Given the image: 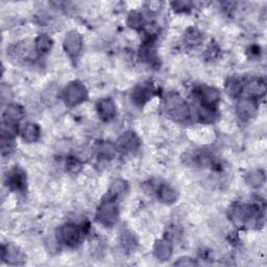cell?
I'll return each instance as SVG.
<instances>
[{"instance_id": "16", "label": "cell", "mask_w": 267, "mask_h": 267, "mask_svg": "<svg viewBox=\"0 0 267 267\" xmlns=\"http://www.w3.org/2000/svg\"><path fill=\"white\" fill-rule=\"evenodd\" d=\"M246 92H248V95L251 99L255 100L256 98L261 97L265 94L266 92L265 84L261 81H253L248 85Z\"/></svg>"}, {"instance_id": "27", "label": "cell", "mask_w": 267, "mask_h": 267, "mask_svg": "<svg viewBox=\"0 0 267 267\" xmlns=\"http://www.w3.org/2000/svg\"><path fill=\"white\" fill-rule=\"evenodd\" d=\"M135 240H134V236L131 235L129 233H124V235L122 237V244L124 245V248H134V244H135Z\"/></svg>"}, {"instance_id": "3", "label": "cell", "mask_w": 267, "mask_h": 267, "mask_svg": "<svg viewBox=\"0 0 267 267\" xmlns=\"http://www.w3.org/2000/svg\"><path fill=\"white\" fill-rule=\"evenodd\" d=\"M86 87L79 82L70 83L64 90V100L67 105L74 106L85 102L87 98Z\"/></svg>"}, {"instance_id": "10", "label": "cell", "mask_w": 267, "mask_h": 267, "mask_svg": "<svg viewBox=\"0 0 267 267\" xmlns=\"http://www.w3.org/2000/svg\"><path fill=\"white\" fill-rule=\"evenodd\" d=\"M150 97L151 89L146 86H138L132 92L133 102L139 105H143L146 102H148Z\"/></svg>"}, {"instance_id": "8", "label": "cell", "mask_w": 267, "mask_h": 267, "mask_svg": "<svg viewBox=\"0 0 267 267\" xmlns=\"http://www.w3.org/2000/svg\"><path fill=\"white\" fill-rule=\"evenodd\" d=\"M97 111L100 118L108 121L116 114V106L112 99H102L97 104Z\"/></svg>"}, {"instance_id": "21", "label": "cell", "mask_w": 267, "mask_h": 267, "mask_svg": "<svg viewBox=\"0 0 267 267\" xmlns=\"http://www.w3.org/2000/svg\"><path fill=\"white\" fill-rule=\"evenodd\" d=\"M51 45H52L51 39L48 36H45V35L40 36L36 41V48L37 50L41 52L48 51L51 48Z\"/></svg>"}, {"instance_id": "6", "label": "cell", "mask_w": 267, "mask_h": 267, "mask_svg": "<svg viewBox=\"0 0 267 267\" xmlns=\"http://www.w3.org/2000/svg\"><path fill=\"white\" fill-rule=\"evenodd\" d=\"M1 258L3 261L11 265H20L24 262V256L21 251H19L16 246L8 245L2 246L1 249Z\"/></svg>"}, {"instance_id": "22", "label": "cell", "mask_w": 267, "mask_h": 267, "mask_svg": "<svg viewBox=\"0 0 267 267\" xmlns=\"http://www.w3.org/2000/svg\"><path fill=\"white\" fill-rule=\"evenodd\" d=\"M126 190V183L122 179H116V181L113 182L111 188H110V193L109 194L112 196H118L121 194V193L125 192Z\"/></svg>"}, {"instance_id": "24", "label": "cell", "mask_w": 267, "mask_h": 267, "mask_svg": "<svg viewBox=\"0 0 267 267\" xmlns=\"http://www.w3.org/2000/svg\"><path fill=\"white\" fill-rule=\"evenodd\" d=\"M249 183L252 187H260L264 183V175L261 171H253L249 176Z\"/></svg>"}, {"instance_id": "13", "label": "cell", "mask_w": 267, "mask_h": 267, "mask_svg": "<svg viewBox=\"0 0 267 267\" xmlns=\"http://www.w3.org/2000/svg\"><path fill=\"white\" fill-rule=\"evenodd\" d=\"M153 252H155L156 257L159 260H161V261L169 259L172 252L171 243L169 241H167V240H160V241L156 243Z\"/></svg>"}, {"instance_id": "5", "label": "cell", "mask_w": 267, "mask_h": 267, "mask_svg": "<svg viewBox=\"0 0 267 267\" xmlns=\"http://www.w3.org/2000/svg\"><path fill=\"white\" fill-rule=\"evenodd\" d=\"M82 37L77 31H70L67 33L64 40V48L68 56L72 59H75L82 50Z\"/></svg>"}, {"instance_id": "2", "label": "cell", "mask_w": 267, "mask_h": 267, "mask_svg": "<svg viewBox=\"0 0 267 267\" xmlns=\"http://www.w3.org/2000/svg\"><path fill=\"white\" fill-rule=\"evenodd\" d=\"M98 222L105 226L114 225L118 220V207L116 197L109 194L108 198L104 199L96 213Z\"/></svg>"}, {"instance_id": "7", "label": "cell", "mask_w": 267, "mask_h": 267, "mask_svg": "<svg viewBox=\"0 0 267 267\" xmlns=\"http://www.w3.org/2000/svg\"><path fill=\"white\" fill-rule=\"evenodd\" d=\"M257 111V105L255 100L251 98H246L240 100L237 104V113L239 117L243 120H248L252 118Z\"/></svg>"}, {"instance_id": "15", "label": "cell", "mask_w": 267, "mask_h": 267, "mask_svg": "<svg viewBox=\"0 0 267 267\" xmlns=\"http://www.w3.org/2000/svg\"><path fill=\"white\" fill-rule=\"evenodd\" d=\"M198 117L199 120L204 123L213 122L217 117V113L214 106L202 104L198 109Z\"/></svg>"}, {"instance_id": "26", "label": "cell", "mask_w": 267, "mask_h": 267, "mask_svg": "<svg viewBox=\"0 0 267 267\" xmlns=\"http://www.w3.org/2000/svg\"><path fill=\"white\" fill-rule=\"evenodd\" d=\"M115 146L111 143H103L99 146V152L100 155L104 157H111L115 153Z\"/></svg>"}, {"instance_id": "12", "label": "cell", "mask_w": 267, "mask_h": 267, "mask_svg": "<svg viewBox=\"0 0 267 267\" xmlns=\"http://www.w3.org/2000/svg\"><path fill=\"white\" fill-rule=\"evenodd\" d=\"M118 145L122 149L134 150V149H136L139 146V139L135 135V134L132 133V132L124 133L123 135L119 138Z\"/></svg>"}, {"instance_id": "1", "label": "cell", "mask_w": 267, "mask_h": 267, "mask_svg": "<svg viewBox=\"0 0 267 267\" xmlns=\"http://www.w3.org/2000/svg\"><path fill=\"white\" fill-rule=\"evenodd\" d=\"M166 110L169 116L178 122H185L190 118L189 106L177 93H169L166 97Z\"/></svg>"}, {"instance_id": "17", "label": "cell", "mask_w": 267, "mask_h": 267, "mask_svg": "<svg viewBox=\"0 0 267 267\" xmlns=\"http://www.w3.org/2000/svg\"><path fill=\"white\" fill-rule=\"evenodd\" d=\"M40 136V128L35 123H28L22 131V138L25 142H36Z\"/></svg>"}, {"instance_id": "14", "label": "cell", "mask_w": 267, "mask_h": 267, "mask_svg": "<svg viewBox=\"0 0 267 267\" xmlns=\"http://www.w3.org/2000/svg\"><path fill=\"white\" fill-rule=\"evenodd\" d=\"M200 99H202V104L214 106L217 104L219 100V93L217 90L213 88H205L199 93Z\"/></svg>"}, {"instance_id": "11", "label": "cell", "mask_w": 267, "mask_h": 267, "mask_svg": "<svg viewBox=\"0 0 267 267\" xmlns=\"http://www.w3.org/2000/svg\"><path fill=\"white\" fill-rule=\"evenodd\" d=\"M24 116V111L21 106L18 104H10L4 112V121L16 123L19 122Z\"/></svg>"}, {"instance_id": "20", "label": "cell", "mask_w": 267, "mask_h": 267, "mask_svg": "<svg viewBox=\"0 0 267 267\" xmlns=\"http://www.w3.org/2000/svg\"><path fill=\"white\" fill-rule=\"evenodd\" d=\"M225 90L228 91V93L231 96L236 97L240 94V93L242 92L243 86H242L241 82L239 81V79L232 78L228 82V84L225 85Z\"/></svg>"}, {"instance_id": "28", "label": "cell", "mask_w": 267, "mask_h": 267, "mask_svg": "<svg viewBox=\"0 0 267 267\" xmlns=\"http://www.w3.org/2000/svg\"><path fill=\"white\" fill-rule=\"evenodd\" d=\"M175 265H179V266H193V265H197V263L190 258H182L179 259L178 262L175 263Z\"/></svg>"}, {"instance_id": "25", "label": "cell", "mask_w": 267, "mask_h": 267, "mask_svg": "<svg viewBox=\"0 0 267 267\" xmlns=\"http://www.w3.org/2000/svg\"><path fill=\"white\" fill-rule=\"evenodd\" d=\"M66 167H67V169H68L70 172L77 173L79 170L82 169V163L79 162L76 158L70 157V158L67 159Z\"/></svg>"}, {"instance_id": "9", "label": "cell", "mask_w": 267, "mask_h": 267, "mask_svg": "<svg viewBox=\"0 0 267 267\" xmlns=\"http://www.w3.org/2000/svg\"><path fill=\"white\" fill-rule=\"evenodd\" d=\"M6 183L12 189L14 190H22L25 187V176L24 173L19 170L14 169L6 178Z\"/></svg>"}, {"instance_id": "18", "label": "cell", "mask_w": 267, "mask_h": 267, "mask_svg": "<svg viewBox=\"0 0 267 267\" xmlns=\"http://www.w3.org/2000/svg\"><path fill=\"white\" fill-rule=\"evenodd\" d=\"M158 195H159L160 199L166 204L175 203L178 198L176 190L172 189L171 187L167 186V185H163L160 187V189L158 191Z\"/></svg>"}, {"instance_id": "23", "label": "cell", "mask_w": 267, "mask_h": 267, "mask_svg": "<svg viewBox=\"0 0 267 267\" xmlns=\"http://www.w3.org/2000/svg\"><path fill=\"white\" fill-rule=\"evenodd\" d=\"M128 23L134 30H139L143 26V17L137 12H133L129 16Z\"/></svg>"}, {"instance_id": "19", "label": "cell", "mask_w": 267, "mask_h": 267, "mask_svg": "<svg viewBox=\"0 0 267 267\" xmlns=\"http://www.w3.org/2000/svg\"><path fill=\"white\" fill-rule=\"evenodd\" d=\"M202 32L195 29H189L185 33V43L190 46V47H195V46L202 43Z\"/></svg>"}, {"instance_id": "4", "label": "cell", "mask_w": 267, "mask_h": 267, "mask_svg": "<svg viewBox=\"0 0 267 267\" xmlns=\"http://www.w3.org/2000/svg\"><path fill=\"white\" fill-rule=\"evenodd\" d=\"M82 233L74 224H64L58 230V239L69 246H75L81 241Z\"/></svg>"}]
</instances>
